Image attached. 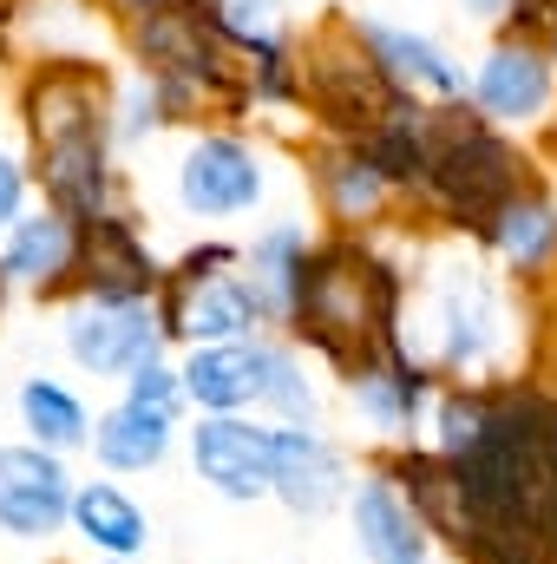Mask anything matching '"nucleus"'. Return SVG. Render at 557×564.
Returning a JSON list of instances; mask_svg holds the SVG:
<instances>
[{"instance_id": "bb28decb", "label": "nucleus", "mask_w": 557, "mask_h": 564, "mask_svg": "<svg viewBox=\"0 0 557 564\" xmlns=\"http://www.w3.org/2000/svg\"><path fill=\"white\" fill-rule=\"evenodd\" d=\"M177 375H184V408L197 421L204 414H250V355H243V341L237 348H184Z\"/></svg>"}, {"instance_id": "473e14b6", "label": "nucleus", "mask_w": 557, "mask_h": 564, "mask_svg": "<svg viewBox=\"0 0 557 564\" xmlns=\"http://www.w3.org/2000/svg\"><path fill=\"white\" fill-rule=\"evenodd\" d=\"M106 7H112V13H132V20H139V13H151V7H157V0H106Z\"/></svg>"}, {"instance_id": "0eeeda50", "label": "nucleus", "mask_w": 557, "mask_h": 564, "mask_svg": "<svg viewBox=\"0 0 557 564\" xmlns=\"http://www.w3.org/2000/svg\"><path fill=\"white\" fill-rule=\"evenodd\" d=\"M157 315H164V335L184 341V348H237V341H256L276 322L270 302L256 295V282L243 276V270L210 276V282H184L164 270Z\"/></svg>"}, {"instance_id": "c85d7f7f", "label": "nucleus", "mask_w": 557, "mask_h": 564, "mask_svg": "<svg viewBox=\"0 0 557 564\" xmlns=\"http://www.w3.org/2000/svg\"><path fill=\"white\" fill-rule=\"evenodd\" d=\"M164 119H177V112H171V99H164V86H157V79H139V86L119 99V112H112V139L139 144V139H151Z\"/></svg>"}, {"instance_id": "39448f33", "label": "nucleus", "mask_w": 557, "mask_h": 564, "mask_svg": "<svg viewBox=\"0 0 557 564\" xmlns=\"http://www.w3.org/2000/svg\"><path fill=\"white\" fill-rule=\"evenodd\" d=\"M302 99H308V112L335 139H348V144H361L394 106H407L387 86V73L374 66V53H368L354 20H321L302 40Z\"/></svg>"}, {"instance_id": "9b49d317", "label": "nucleus", "mask_w": 557, "mask_h": 564, "mask_svg": "<svg viewBox=\"0 0 557 564\" xmlns=\"http://www.w3.org/2000/svg\"><path fill=\"white\" fill-rule=\"evenodd\" d=\"M341 388H348L354 421L368 426L387 453H394V446H419V426H433V401H439V388H433V368L419 361L407 341L387 348L374 368H361V375L341 381Z\"/></svg>"}, {"instance_id": "1a4fd4ad", "label": "nucleus", "mask_w": 557, "mask_h": 564, "mask_svg": "<svg viewBox=\"0 0 557 564\" xmlns=\"http://www.w3.org/2000/svg\"><path fill=\"white\" fill-rule=\"evenodd\" d=\"M73 492H79V479L66 473L59 453H46L33 440L0 446V539L53 545L59 532H73Z\"/></svg>"}, {"instance_id": "dca6fc26", "label": "nucleus", "mask_w": 557, "mask_h": 564, "mask_svg": "<svg viewBox=\"0 0 557 564\" xmlns=\"http://www.w3.org/2000/svg\"><path fill=\"white\" fill-rule=\"evenodd\" d=\"M381 473L407 492V506L433 532V545H446L452 558L472 552V499H466L452 459H439L433 446H394V453H381Z\"/></svg>"}, {"instance_id": "2eb2a0df", "label": "nucleus", "mask_w": 557, "mask_h": 564, "mask_svg": "<svg viewBox=\"0 0 557 564\" xmlns=\"http://www.w3.org/2000/svg\"><path fill=\"white\" fill-rule=\"evenodd\" d=\"M348 539L368 564H433V532L381 466H368L348 492Z\"/></svg>"}, {"instance_id": "a878e982", "label": "nucleus", "mask_w": 557, "mask_h": 564, "mask_svg": "<svg viewBox=\"0 0 557 564\" xmlns=\"http://www.w3.org/2000/svg\"><path fill=\"white\" fill-rule=\"evenodd\" d=\"M308 257H315V243H308L302 224H270V230L243 250V276L256 282V295L270 302V315H276L282 328H288V315H295V295H302V270H308Z\"/></svg>"}, {"instance_id": "f257e3e1", "label": "nucleus", "mask_w": 557, "mask_h": 564, "mask_svg": "<svg viewBox=\"0 0 557 564\" xmlns=\"http://www.w3.org/2000/svg\"><path fill=\"white\" fill-rule=\"evenodd\" d=\"M401 302H407V270L394 257H381L354 237H335V243H315L288 328L341 381H354L387 348H401V315H407Z\"/></svg>"}, {"instance_id": "4be33fe9", "label": "nucleus", "mask_w": 557, "mask_h": 564, "mask_svg": "<svg viewBox=\"0 0 557 564\" xmlns=\"http://www.w3.org/2000/svg\"><path fill=\"white\" fill-rule=\"evenodd\" d=\"M315 197H321V210L341 224V230H368V224H381L387 217V204H394V184L374 171V158L361 151V144L335 139L315 151Z\"/></svg>"}, {"instance_id": "6e6552de", "label": "nucleus", "mask_w": 557, "mask_h": 564, "mask_svg": "<svg viewBox=\"0 0 557 564\" xmlns=\"http://www.w3.org/2000/svg\"><path fill=\"white\" fill-rule=\"evenodd\" d=\"M190 473L223 506L276 499V426L250 414H204L190 426Z\"/></svg>"}, {"instance_id": "f704fd0d", "label": "nucleus", "mask_w": 557, "mask_h": 564, "mask_svg": "<svg viewBox=\"0 0 557 564\" xmlns=\"http://www.w3.org/2000/svg\"><path fill=\"white\" fill-rule=\"evenodd\" d=\"M551 59H557V20H551Z\"/></svg>"}, {"instance_id": "20e7f679", "label": "nucleus", "mask_w": 557, "mask_h": 564, "mask_svg": "<svg viewBox=\"0 0 557 564\" xmlns=\"http://www.w3.org/2000/svg\"><path fill=\"white\" fill-rule=\"evenodd\" d=\"M419 328H426L419 361L433 375H492L512 348V302L479 257H439Z\"/></svg>"}, {"instance_id": "423d86ee", "label": "nucleus", "mask_w": 557, "mask_h": 564, "mask_svg": "<svg viewBox=\"0 0 557 564\" xmlns=\"http://www.w3.org/2000/svg\"><path fill=\"white\" fill-rule=\"evenodd\" d=\"M59 341H66L79 375L125 381V375H139L144 361L164 355L171 335H164L157 302H92V295H79L66 308V322H59Z\"/></svg>"}, {"instance_id": "ddd939ff", "label": "nucleus", "mask_w": 557, "mask_h": 564, "mask_svg": "<svg viewBox=\"0 0 557 564\" xmlns=\"http://www.w3.org/2000/svg\"><path fill=\"white\" fill-rule=\"evenodd\" d=\"M354 466L348 453L321 433V426H276V506L295 519H328L348 512L354 492Z\"/></svg>"}, {"instance_id": "2f4dec72", "label": "nucleus", "mask_w": 557, "mask_h": 564, "mask_svg": "<svg viewBox=\"0 0 557 564\" xmlns=\"http://www.w3.org/2000/svg\"><path fill=\"white\" fill-rule=\"evenodd\" d=\"M20 217H26V171H20L13 151H0V237H7Z\"/></svg>"}, {"instance_id": "f03ea898", "label": "nucleus", "mask_w": 557, "mask_h": 564, "mask_svg": "<svg viewBox=\"0 0 557 564\" xmlns=\"http://www.w3.org/2000/svg\"><path fill=\"white\" fill-rule=\"evenodd\" d=\"M525 158L499 139V126H485L479 112L459 106H433V171H426V204L433 217H446L452 230L485 237V224L525 191Z\"/></svg>"}, {"instance_id": "c9c22d12", "label": "nucleus", "mask_w": 557, "mask_h": 564, "mask_svg": "<svg viewBox=\"0 0 557 564\" xmlns=\"http://www.w3.org/2000/svg\"><path fill=\"white\" fill-rule=\"evenodd\" d=\"M92 564H119V558H92Z\"/></svg>"}, {"instance_id": "a211bd4d", "label": "nucleus", "mask_w": 557, "mask_h": 564, "mask_svg": "<svg viewBox=\"0 0 557 564\" xmlns=\"http://www.w3.org/2000/svg\"><path fill=\"white\" fill-rule=\"evenodd\" d=\"M361 26V40H368V53H374V66L387 73V86L407 99V106H459L466 93H472V79L426 40V33H401V26H374V20H354Z\"/></svg>"}, {"instance_id": "b1692460", "label": "nucleus", "mask_w": 557, "mask_h": 564, "mask_svg": "<svg viewBox=\"0 0 557 564\" xmlns=\"http://www.w3.org/2000/svg\"><path fill=\"white\" fill-rule=\"evenodd\" d=\"M177 446V414H157V408H132V401H112L99 426H92V459L125 479V473H157Z\"/></svg>"}, {"instance_id": "6ab92c4d", "label": "nucleus", "mask_w": 557, "mask_h": 564, "mask_svg": "<svg viewBox=\"0 0 557 564\" xmlns=\"http://www.w3.org/2000/svg\"><path fill=\"white\" fill-rule=\"evenodd\" d=\"M492 257H499V270L512 282H545L557 270V197L545 184H525L492 224H485V237H479Z\"/></svg>"}, {"instance_id": "cd10ccee", "label": "nucleus", "mask_w": 557, "mask_h": 564, "mask_svg": "<svg viewBox=\"0 0 557 564\" xmlns=\"http://www.w3.org/2000/svg\"><path fill=\"white\" fill-rule=\"evenodd\" d=\"M217 26H223V40L243 46V53H270V46L288 40L276 0H217Z\"/></svg>"}, {"instance_id": "393cba45", "label": "nucleus", "mask_w": 557, "mask_h": 564, "mask_svg": "<svg viewBox=\"0 0 557 564\" xmlns=\"http://www.w3.org/2000/svg\"><path fill=\"white\" fill-rule=\"evenodd\" d=\"M13 408H20V426H26V440L33 446H46V453H79V446H92V426L99 414L66 388V381H53V375H26L20 381V394H13Z\"/></svg>"}, {"instance_id": "4468645a", "label": "nucleus", "mask_w": 557, "mask_h": 564, "mask_svg": "<svg viewBox=\"0 0 557 564\" xmlns=\"http://www.w3.org/2000/svg\"><path fill=\"white\" fill-rule=\"evenodd\" d=\"M40 191L59 217L99 224L119 217V171H112V132H79V139L40 144Z\"/></svg>"}, {"instance_id": "f3484780", "label": "nucleus", "mask_w": 557, "mask_h": 564, "mask_svg": "<svg viewBox=\"0 0 557 564\" xmlns=\"http://www.w3.org/2000/svg\"><path fill=\"white\" fill-rule=\"evenodd\" d=\"M472 106L485 126H532L551 112V59L532 40H499L472 73Z\"/></svg>"}, {"instance_id": "9d476101", "label": "nucleus", "mask_w": 557, "mask_h": 564, "mask_svg": "<svg viewBox=\"0 0 557 564\" xmlns=\"http://www.w3.org/2000/svg\"><path fill=\"white\" fill-rule=\"evenodd\" d=\"M263 191H270V171H263L256 144L237 139V132H204V139L184 144V158H177V204L190 217H204V224L256 210Z\"/></svg>"}, {"instance_id": "e433bc0d", "label": "nucleus", "mask_w": 557, "mask_h": 564, "mask_svg": "<svg viewBox=\"0 0 557 564\" xmlns=\"http://www.w3.org/2000/svg\"><path fill=\"white\" fill-rule=\"evenodd\" d=\"M0 295H7V276H0Z\"/></svg>"}, {"instance_id": "7ed1b4c3", "label": "nucleus", "mask_w": 557, "mask_h": 564, "mask_svg": "<svg viewBox=\"0 0 557 564\" xmlns=\"http://www.w3.org/2000/svg\"><path fill=\"white\" fill-rule=\"evenodd\" d=\"M132 46H139V59H144V79L164 86L171 112H184V106H223V112H237L243 93H250L237 79L230 40L217 26V0H157L151 13H139Z\"/></svg>"}, {"instance_id": "c756f323", "label": "nucleus", "mask_w": 557, "mask_h": 564, "mask_svg": "<svg viewBox=\"0 0 557 564\" xmlns=\"http://www.w3.org/2000/svg\"><path fill=\"white\" fill-rule=\"evenodd\" d=\"M119 401H132V408H157V414H184V375H177V361H144L139 375H125V394Z\"/></svg>"}, {"instance_id": "aec40b11", "label": "nucleus", "mask_w": 557, "mask_h": 564, "mask_svg": "<svg viewBox=\"0 0 557 564\" xmlns=\"http://www.w3.org/2000/svg\"><path fill=\"white\" fill-rule=\"evenodd\" d=\"M73 257H79V224L59 217L53 204L20 217L0 237V276L33 289V295H66L73 289Z\"/></svg>"}, {"instance_id": "5701e85b", "label": "nucleus", "mask_w": 557, "mask_h": 564, "mask_svg": "<svg viewBox=\"0 0 557 564\" xmlns=\"http://www.w3.org/2000/svg\"><path fill=\"white\" fill-rule=\"evenodd\" d=\"M243 355H250V408H263L270 426H321V388L288 341L256 335L243 341Z\"/></svg>"}, {"instance_id": "7c9ffc66", "label": "nucleus", "mask_w": 557, "mask_h": 564, "mask_svg": "<svg viewBox=\"0 0 557 564\" xmlns=\"http://www.w3.org/2000/svg\"><path fill=\"white\" fill-rule=\"evenodd\" d=\"M230 270H243V250L237 243H190L171 263V276H184V282H210V276H230Z\"/></svg>"}, {"instance_id": "f8f14e48", "label": "nucleus", "mask_w": 557, "mask_h": 564, "mask_svg": "<svg viewBox=\"0 0 557 564\" xmlns=\"http://www.w3.org/2000/svg\"><path fill=\"white\" fill-rule=\"evenodd\" d=\"M164 263L144 250V237L125 217H99L79 224V257H73V289L66 295H92V302H157Z\"/></svg>"}, {"instance_id": "412c9836", "label": "nucleus", "mask_w": 557, "mask_h": 564, "mask_svg": "<svg viewBox=\"0 0 557 564\" xmlns=\"http://www.w3.org/2000/svg\"><path fill=\"white\" fill-rule=\"evenodd\" d=\"M73 539L92 558L139 564L151 552V512L119 479H79V492H73Z\"/></svg>"}, {"instance_id": "72a5a7b5", "label": "nucleus", "mask_w": 557, "mask_h": 564, "mask_svg": "<svg viewBox=\"0 0 557 564\" xmlns=\"http://www.w3.org/2000/svg\"><path fill=\"white\" fill-rule=\"evenodd\" d=\"M472 13H512V0H466Z\"/></svg>"}]
</instances>
